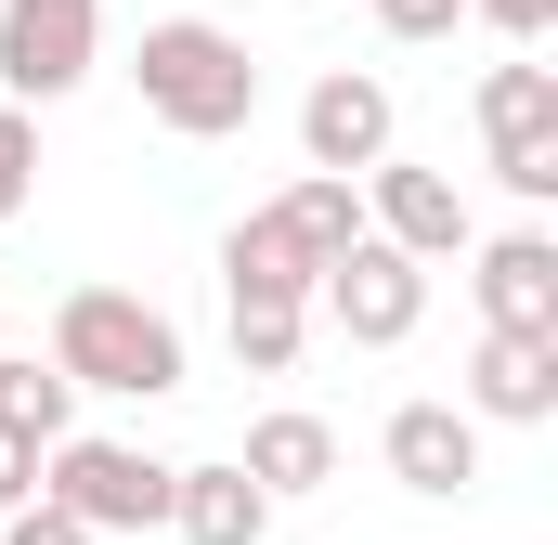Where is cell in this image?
I'll return each instance as SVG.
<instances>
[{
  "mask_svg": "<svg viewBox=\"0 0 558 545\" xmlns=\"http://www.w3.org/2000/svg\"><path fill=\"white\" fill-rule=\"evenodd\" d=\"M364 182H377V221H364V234H377V247H403V261H468V195H454V182H441V169H403V156H390V169H364Z\"/></svg>",
  "mask_w": 558,
  "mask_h": 545,
  "instance_id": "10",
  "label": "cell"
},
{
  "mask_svg": "<svg viewBox=\"0 0 558 545\" xmlns=\"http://www.w3.org/2000/svg\"><path fill=\"white\" fill-rule=\"evenodd\" d=\"M312 299H325V325H338L351 351H403V338H416V325H428V272L403 261V247H377V234H364L351 261L325 272Z\"/></svg>",
  "mask_w": 558,
  "mask_h": 545,
  "instance_id": "8",
  "label": "cell"
},
{
  "mask_svg": "<svg viewBox=\"0 0 558 545\" xmlns=\"http://www.w3.org/2000/svg\"><path fill=\"white\" fill-rule=\"evenodd\" d=\"M351 247H364V195L299 169L274 208H247V221L221 234V286H274V299H312V286L351 261Z\"/></svg>",
  "mask_w": 558,
  "mask_h": 545,
  "instance_id": "3",
  "label": "cell"
},
{
  "mask_svg": "<svg viewBox=\"0 0 558 545\" xmlns=\"http://www.w3.org/2000/svg\"><path fill=\"white\" fill-rule=\"evenodd\" d=\"M169 533L182 545H274V494L221 455V468H169Z\"/></svg>",
  "mask_w": 558,
  "mask_h": 545,
  "instance_id": "12",
  "label": "cell"
},
{
  "mask_svg": "<svg viewBox=\"0 0 558 545\" xmlns=\"http://www.w3.org/2000/svg\"><path fill=\"white\" fill-rule=\"evenodd\" d=\"M0 545H92V533H78L65 507H13V520H0Z\"/></svg>",
  "mask_w": 558,
  "mask_h": 545,
  "instance_id": "19",
  "label": "cell"
},
{
  "mask_svg": "<svg viewBox=\"0 0 558 545\" xmlns=\"http://www.w3.org/2000/svg\"><path fill=\"white\" fill-rule=\"evenodd\" d=\"M299 13H312V0H299Z\"/></svg>",
  "mask_w": 558,
  "mask_h": 545,
  "instance_id": "22",
  "label": "cell"
},
{
  "mask_svg": "<svg viewBox=\"0 0 558 545\" xmlns=\"http://www.w3.org/2000/svg\"><path fill=\"white\" fill-rule=\"evenodd\" d=\"M65 403H78V390H65L52 364L0 351V441H39V455H52V441H65Z\"/></svg>",
  "mask_w": 558,
  "mask_h": 545,
  "instance_id": "16",
  "label": "cell"
},
{
  "mask_svg": "<svg viewBox=\"0 0 558 545\" xmlns=\"http://www.w3.org/2000/svg\"><path fill=\"white\" fill-rule=\"evenodd\" d=\"M390 143H403V105H390L377 65H325V78L299 92V156H312V182L390 169Z\"/></svg>",
  "mask_w": 558,
  "mask_h": 545,
  "instance_id": "6",
  "label": "cell"
},
{
  "mask_svg": "<svg viewBox=\"0 0 558 545\" xmlns=\"http://www.w3.org/2000/svg\"><path fill=\"white\" fill-rule=\"evenodd\" d=\"M26 195H39V118L0 105V221H26Z\"/></svg>",
  "mask_w": 558,
  "mask_h": 545,
  "instance_id": "17",
  "label": "cell"
},
{
  "mask_svg": "<svg viewBox=\"0 0 558 545\" xmlns=\"http://www.w3.org/2000/svg\"><path fill=\"white\" fill-rule=\"evenodd\" d=\"M468 286H481V338H558V234H494Z\"/></svg>",
  "mask_w": 558,
  "mask_h": 545,
  "instance_id": "9",
  "label": "cell"
},
{
  "mask_svg": "<svg viewBox=\"0 0 558 545\" xmlns=\"http://www.w3.org/2000/svg\"><path fill=\"white\" fill-rule=\"evenodd\" d=\"M52 377L65 390H118V403H169L182 390V325L131 299V286H65L52 312Z\"/></svg>",
  "mask_w": 558,
  "mask_h": 545,
  "instance_id": "2",
  "label": "cell"
},
{
  "mask_svg": "<svg viewBox=\"0 0 558 545\" xmlns=\"http://www.w3.org/2000/svg\"><path fill=\"white\" fill-rule=\"evenodd\" d=\"M468 13H481V26H507V39H546V26H558V0H468Z\"/></svg>",
  "mask_w": 558,
  "mask_h": 545,
  "instance_id": "21",
  "label": "cell"
},
{
  "mask_svg": "<svg viewBox=\"0 0 558 545\" xmlns=\"http://www.w3.org/2000/svg\"><path fill=\"white\" fill-rule=\"evenodd\" d=\"M454 13H468V0H377L390 39H454Z\"/></svg>",
  "mask_w": 558,
  "mask_h": 545,
  "instance_id": "18",
  "label": "cell"
},
{
  "mask_svg": "<svg viewBox=\"0 0 558 545\" xmlns=\"http://www.w3.org/2000/svg\"><path fill=\"white\" fill-rule=\"evenodd\" d=\"M481 143H494V182L507 195H558V65H494L481 78Z\"/></svg>",
  "mask_w": 558,
  "mask_h": 545,
  "instance_id": "7",
  "label": "cell"
},
{
  "mask_svg": "<svg viewBox=\"0 0 558 545\" xmlns=\"http://www.w3.org/2000/svg\"><path fill=\"white\" fill-rule=\"evenodd\" d=\"M468 415L546 428L558 415V338H481V351H468Z\"/></svg>",
  "mask_w": 558,
  "mask_h": 545,
  "instance_id": "13",
  "label": "cell"
},
{
  "mask_svg": "<svg viewBox=\"0 0 558 545\" xmlns=\"http://www.w3.org/2000/svg\"><path fill=\"white\" fill-rule=\"evenodd\" d=\"M39 507H65L78 533H156L169 520V468L143 455V441H105V428H65L52 455H39Z\"/></svg>",
  "mask_w": 558,
  "mask_h": 545,
  "instance_id": "4",
  "label": "cell"
},
{
  "mask_svg": "<svg viewBox=\"0 0 558 545\" xmlns=\"http://www.w3.org/2000/svg\"><path fill=\"white\" fill-rule=\"evenodd\" d=\"M377 455H390L403 494H468V481H481V415L468 403H390Z\"/></svg>",
  "mask_w": 558,
  "mask_h": 545,
  "instance_id": "11",
  "label": "cell"
},
{
  "mask_svg": "<svg viewBox=\"0 0 558 545\" xmlns=\"http://www.w3.org/2000/svg\"><path fill=\"white\" fill-rule=\"evenodd\" d=\"M234 468H247V481H260V494H325V481H338V428H325V415H260V428H247V455H234Z\"/></svg>",
  "mask_w": 558,
  "mask_h": 545,
  "instance_id": "14",
  "label": "cell"
},
{
  "mask_svg": "<svg viewBox=\"0 0 558 545\" xmlns=\"http://www.w3.org/2000/svg\"><path fill=\"white\" fill-rule=\"evenodd\" d=\"M39 507V441H0V520Z\"/></svg>",
  "mask_w": 558,
  "mask_h": 545,
  "instance_id": "20",
  "label": "cell"
},
{
  "mask_svg": "<svg viewBox=\"0 0 558 545\" xmlns=\"http://www.w3.org/2000/svg\"><path fill=\"white\" fill-rule=\"evenodd\" d=\"M105 52V0H0V105H65Z\"/></svg>",
  "mask_w": 558,
  "mask_h": 545,
  "instance_id": "5",
  "label": "cell"
},
{
  "mask_svg": "<svg viewBox=\"0 0 558 545\" xmlns=\"http://www.w3.org/2000/svg\"><path fill=\"white\" fill-rule=\"evenodd\" d=\"M221 299H234V364L247 377H286L299 338H312V299H274V286H221Z\"/></svg>",
  "mask_w": 558,
  "mask_h": 545,
  "instance_id": "15",
  "label": "cell"
},
{
  "mask_svg": "<svg viewBox=\"0 0 558 545\" xmlns=\"http://www.w3.org/2000/svg\"><path fill=\"white\" fill-rule=\"evenodd\" d=\"M131 92L156 131L182 143H234L247 118H260V52L234 39V26H208V13H156L131 52Z\"/></svg>",
  "mask_w": 558,
  "mask_h": 545,
  "instance_id": "1",
  "label": "cell"
}]
</instances>
